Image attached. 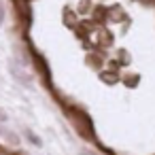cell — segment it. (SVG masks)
<instances>
[{
    "label": "cell",
    "instance_id": "cell-1",
    "mask_svg": "<svg viewBox=\"0 0 155 155\" xmlns=\"http://www.w3.org/2000/svg\"><path fill=\"white\" fill-rule=\"evenodd\" d=\"M2 19H5V13H2V5H0V24H2Z\"/></svg>",
    "mask_w": 155,
    "mask_h": 155
}]
</instances>
